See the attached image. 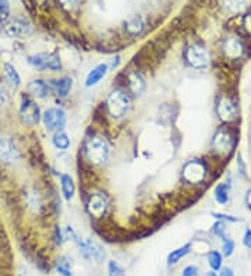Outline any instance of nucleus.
<instances>
[{"label": "nucleus", "instance_id": "obj_1", "mask_svg": "<svg viewBox=\"0 0 251 276\" xmlns=\"http://www.w3.org/2000/svg\"><path fill=\"white\" fill-rule=\"evenodd\" d=\"M84 154L87 161L94 166H102L108 162L111 155V148L108 141L101 136H92L87 138L84 145Z\"/></svg>", "mask_w": 251, "mask_h": 276}, {"label": "nucleus", "instance_id": "obj_2", "mask_svg": "<svg viewBox=\"0 0 251 276\" xmlns=\"http://www.w3.org/2000/svg\"><path fill=\"white\" fill-rule=\"evenodd\" d=\"M106 106H108V110H109L112 117H116V119L123 117L130 109V96H129V94H126V91H123L120 88H116L108 96Z\"/></svg>", "mask_w": 251, "mask_h": 276}, {"label": "nucleus", "instance_id": "obj_3", "mask_svg": "<svg viewBox=\"0 0 251 276\" xmlns=\"http://www.w3.org/2000/svg\"><path fill=\"white\" fill-rule=\"evenodd\" d=\"M236 139H234L233 133L227 127H221L217 130L214 134L212 141H211V148L218 155H229L233 151Z\"/></svg>", "mask_w": 251, "mask_h": 276}, {"label": "nucleus", "instance_id": "obj_4", "mask_svg": "<svg viewBox=\"0 0 251 276\" xmlns=\"http://www.w3.org/2000/svg\"><path fill=\"white\" fill-rule=\"evenodd\" d=\"M184 59L187 61V64L193 69H207L211 63V55L207 49L201 45L193 43L190 45L186 52H184Z\"/></svg>", "mask_w": 251, "mask_h": 276}, {"label": "nucleus", "instance_id": "obj_5", "mask_svg": "<svg viewBox=\"0 0 251 276\" xmlns=\"http://www.w3.org/2000/svg\"><path fill=\"white\" fill-rule=\"evenodd\" d=\"M208 167L205 162L199 159H191L183 167V179L193 184H198L205 180Z\"/></svg>", "mask_w": 251, "mask_h": 276}, {"label": "nucleus", "instance_id": "obj_6", "mask_svg": "<svg viewBox=\"0 0 251 276\" xmlns=\"http://www.w3.org/2000/svg\"><path fill=\"white\" fill-rule=\"evenodd\" d=\"M218 117L223 123H232L239 117V106L232 96L222 95L217 104Z\"/></svg>", "mask_w": 251, "mask_h": 276}, {"label": "nucleus", "instance_id": "obj_7", "mask_svg": "<svg viewBox=\"0 0 251 276\" xmlns=\"http://www.w3.org/2000/svg\"><path fill=\"white\" fill-rule=\"evenodd\" d=\"M42 121L48 131H60L66 126L67 116L61 108H48L42 113Z\"/></svg>", "mask_w": 251, "mask_h": 276}, {"label": "nucleus", "instance_id": "obj_8", "mask_svg": "<svg viewBox=\"0 0 251 276\" xmlns=\"http://www.w3.org/2000/svg\"><path fill=\"white\" fill-rule=\"evenodd\" d=\"M28 63L36 70H52L59 71L61 69L60 57L56 53H41L28 57Z\"/></svg>", "mask_w": 251, "mask_h": 276}, {"label": "nucleus", "instance_id": "obj_9", "mask_svg": "<svg viewBox=\"0 0 251 276\" xmlns=\"http://www.w3.org/2000/svg\"><path fill=\"white\" fill-rule=\"evenodd\" d=\"M20 116H21V120L28 126H36L42 119L39 106L35 104L29 96H23L21 106H20Z\"/></svg>", "mask_w": 251, "mask_h": 276}, {"label": "nucleus", "instance_id": "obj_10", "mask_svg": "<svg viewBox=\"0 0 251 276\" xmlns=\"http://www.w3.org/2000/svg\"><path fill=\"white\" fill-rule=\"evenodd\" d=\"M80 252L85 259H94L95 262L101 264L106 259V252L101 244H98L92 239H87L85 242H80L77 244Z\"/></svg>", "mask_w": 251, "mask_h": 276}, {"label": "nucleus", "instance_id": "obj_11", "mask_svg": "<svg viewBox=\"0 0 251 276\" xmlns=\"http://www.w3.org/2000/svg\"><path fill=\"white\" fill-rule=\"evenodd\" d=\"M222 49H223V53L229 60H240L246 53L244 43L236 35H230V36L225 38Z\"/></svg>", "mask_w": 251, "mask_h": 276}, {"label": "nucleus", "instance_id": "obj_12", "mask_svg": "<svg viewBox=\"0 0 251 276\" xmlns=\"http://www.w3.org/2000/svg\"><path fill=\"white\" fill-rule=\"evenodd\" d=\"M20 158L16 144L7 137L0 138V161L3 164H14Z\"/></svg>", "mask_w": 251, "mask_h": 276}, {"label": "nucleus", "instance_id": "obj_13", "mask_svg": "<svg viewBox=\"0 0 251 276\" xmlns=\"http://www.w3.org/2000/svg\"><path fill=\"white\" fill-rule=\"evenodd\" d=\"M88 212L95 218H102L106 214V209H108V199L105 197L104 194L101 193H96L92 194L89 197L88 201Z\"/></svg>", "mask_w": 251, "mask_h": 276}, {"label": "nucleus", "instance_id": "obj_14", "mask_svg": "<svg viewBox=\"0 0 251 276\" xmlns=\"http://www.w3.org/2000/svg\"><path fill=\"white\" fill-rule=\"evenodd\" d=\"M6 32L10 36H26L31 32V27L24 18H14L6 26Z\"/></svg>", "mask_w": 251, "mask_h": 276}, {"label": "nucleus", "instance_id": "obj_15", "mask_svg": "<svg viewBox=\"0 0 251 276\" xmlns=\"http://www.w3.org/2000/svg\"><path fill=\"white\" fill-rule=\"evenodd\" d=\"M127 85H129V89L130 92L134 96H141L144 94L145 88H147V84H145V80L144 77L139 74V71H131L127 77Z\"/></svg>", "mask_w": 251, "mask_h": 276}, {"label": "nucleus", "instance_id": "obj_16", "mask_svg": "<svg viewBox=\"0 0 251 276\" xmlns=\"http://www.w3.org/2000/svg\"><path fill=\"white\" fill-rule=\"evenodd\" d=\"M108 71H109V66L106 63H101V64L95 66L88 73L87 78H85V85L88 88H91V86H95L96 84H99L101 80H104L106 77Z\"/></svg>", "mask_w": 251, "mask_h": 276}, {"label": "nucleus", "instance_id": "obj_17", "mask_svg": "<svg viewBox=\"0 0 251 276\" xmlns=\"http://www.w3.org/2000/svg\"><path fill=\"white\" fill-rule=\"evenodd\" d=\"M251 0H222V4L230 14H242L250 7Z\"/></svg>", "mask_w": 251, "mask_h": 276}, {"label": "nucleus", "instance_id": "obj_18", "mask_svg": "<svg viewBox=\"0 0 251 276\" xmlns=\"http://www.w3.org/2000/svg\"><path fill=\"white\" fill-rule=\"evenodd\" d=\"M28 91L31 95L36 96L39 99H45L46 96L49 95V86L45 83L44 80H32L29 84H28Z\"/></svg>", "mask_w": 251, "mask_h": 276}, {"label": "nucleus", "instance_id": "obj_19", "mask_svg": "<svg viewBox=\"0 0 251 276\" xmlns=\"http://www.w3.org/2000/svg\"><path fill=\"white\" fill-rule=\"evenodd\" d=\"M190 252H191V244L190 243H186L184 246L179 247V248H176V250H173L169 255H167V265H169V267H173L176 264H179V262H180L186 255H189Z\"/></svg>", "mask_w": 251, "mask_h": 276}, {"label": "nucleus", "instance_id": "obj_20", "mask_svg": "<svg viewBox=\"0 0 251 276\" xmlns=\"http://www.w3.org/2000/svg\"><path fill=\"white\" fill-rule=\"evenodd\" d=\"M60 187L63 197L70 201L76 194V184L70 174H61L60 176Z\"/></svg>", "mask_w": 251, "mask_h": 276}, {"label": "nucleus", "instance_id": "obj_21", "mask_svg": "<svg viewBox=\"0 0 251 276\" xmlns=\"http://www.w3.org/2000/svg\"><path fill=\"white\" fill-rule=\"evenodd\" d=\"M214 197L219 205H226L230 199V184L219 183L214 190Z\"/></svg>", "mask_w": 251, "mask_h": 276}, {"label": "nucleus", "instance_id": "obj_22", "mask_svg": "<svg viewBox=\"0 0 251 276\" xmlns=\"http://www.w3.org/2000/svg\"><path fill=\"white\" fill-rule=\"evenodd\" d=\"M71 86H73V80L70 77H61L57 81H55L56 92L61 98H66V96L69 95L70 91H71Z\"/></svg>", "mask_w": 251, "mask_h": 276}, {"label": "nucleus", "instance_id": "obj_23", "mask_svg": "<svg viewBox=\"0 0 251 276\" xmlns=\"http://www.w3.org/2000/svg\"><path fill=\"white\" fill-rule=\"evenodd\" d=\"M53 145L56 149H60V151H66L70 147V138L69 136L64 133V131H56L55 136L52 138Z\"/></svg>", "mask_w": 251, "mask_h": 276}, {"label": "nucleus", "instance_id": "obj_24", "mask_svg": "<svg viewBox=\"0 0 251 276\" xmlns=\"http://www.w3.org/2000/svg\"><path fill=\"white\" fill-rule=\"evenodd\" d=\"M126 29H127V32L131 35L141 34V31L144 29V23H142L141 17L134 16V17L129 18L127 23H126Z\"/></svg>", "mask_w": 251, "mask_h": 276}, {"label": "nucleus", "instance_id": "obj_25", "mask_svg": "<svg viewBox=\"0 0 251 276\" xmlns=\"http://www.w3.org/2000/svg\"><path fill=\"white\" fill-rule=\"evenodd\" d=\"M208 264H209V267H211V269L212 271H221V268H222V259H223V257H222V254L219 252V251H209L208 252Z\"/></svg>", "mask_w": 251, "mask_h": 276}, {"label": "nucleus", "instance_id": "obj_26", "mask_svg": "<svg viewBox=\"0 0 251 276\" xmlns=\"http://www.w3.org/2000/svg\"><path fill=\"white\" fill-rule=\"evenodd\" d=\"M4 74H6L7 80H9L13 85L14 86L20 85L21 78H20V74L17 73V70H16L14 66H11V64H9V63H6V64H4Z\"/></svg>", "mask_w": 251, "mask_h": 276}, {"label": "nucleus", "instance_id": "obj_27", "mask_svg": "<svg viewBox=\"0 0 251 276\" xmlns=\"http://www.w3.org/2000/svg\"><path fill=\"white\" fill-rule=\"evenodd\" d=\"M56 271L60 276H74L71 267H70L69 261L66 258H61L57 264H56Z\"/></svg>", "mask_w": 251, "mask_h": 276}, {"label": "nucleus", "instance_id": "obj_28", "mask_svg": "<svg viewBox=\"0 0 251 276\" xmlns=\"http://www.w3.org/2000/svg\"><path fill=\"white\" fill-rule=\"evenodd\" d=\"M233 252H234V242L232 239H229V237H225V239L222 240V255L226 257V258H229V257H232Z\"/></svg>", "mask_w": 251, "mask_h": 276}, {"label": "nucleus", "instance_id": "obj_29", "mask_svg": "<svg viewBox=\"0 0 251 276\" xmlns=\"http://www.w3.org/2000/svg\"><path fill=\"white\" fill-rule=\"evenodd\" d=\"M108 276H124V269L116 261H109L108 262Z\"/></svg>", "mask_w": 251, "mask_h": 276}, {"label": "nucleus", "instance_id": "obj_30", "mask_svg": "<svg viewBox=\"0 0 251 276\" xmlns=\"http://www.w3.org/2000/svg\"><path fill=\"white\" fill-rule=\"evenodd\" d=\"M10 14L9 0H0V23H4Z\"/></svg>", "mask_w": 251, "mask_h": 276}, {"label": "nucleus", "instance_id": "obj_31", "mask_svg": "<svg viewBox=\"0 0 251 276\" xmlns=\"http://www.w3.org/2000/svg\"><path fill=\"white\" fill-rule=\"evenodd\" d=\"M225 223H223V221H218L217 223L212 226V232H214V234L215 236H218L221 240H223L226 236H225Z\"/></svg>", "mask_w": 251, "mask_h": 276}, {"label": "nucleus", "instance_id": "obj_32", "mask_svg": "<svg viewBox=\"0 0 251 276\" xmlns=\"http://www.w3.org/2000/svg\"><path fill=\"white\" fill-rule=\"evenodd\" d=\"M212 216L219 219V221H229V222H240L242 221L240 218H236V216L232 215H225V214H218V212H214Z\"/></svg>", "mask_w": 251, "mask_h": 276}, {"label": "nucleus", "instance_id": "obj_33", "mask_svg": "<svg viewBox=\"0 0 251 276\" xmlns=\"http://www.w3.org/2000/svg\"><path fill=\"white\" fill-rule=\"evenodd\" d=\"M59 3L61 4V7L69 11H73V10L77 7L78 0H59Z\"/></svg>", "mask_w": 251, "mask_h": 276}, {"label": "nucleus", "instance_id": "obj_34", "mask_svg": "<svg viewBox=\"0 0 251 276\" xmlns=\"http://www.w3.org/2000/svg\"><path fill=\"white\" fill-rule=\"evenodd\" d=\"M199 275V269L195 265H189L183 269L182 276H198Z\"/></svg>", "mask_w": 251, "mask_h": 276}, {"label": "nucleus", "instance_id": "obj_35", "mask_svg": "<svg viewBox=\"0 0 251 276\" xmlns=\"http://www.w3.org/2000/svg\"><path fill=\"white\" fill-rule=\"evenodd\" d=\"M243 244L251 250V229H247L246 232H244V236H243Z\"/></svg>", "mask_w": 251, "mask_h": 276}, {"label": "nucleus", "instance_id": "obj_36", "mask_svg": "<svg viewBox=\"0 0 251 276\" xmlns=\"http://www.w3.org/2000/svg\"><path fill=\"white\" fill-rule=\"evenodd\" d=\"M237 167H239V173H240L242 176H246V165L243 162L242 155L237 156Z\"/></svg>", "mask_w": 251, "mask_h": 276}, {"label": "nucleus", "instance_id": "obj_37", "mask_svg": "<svg viewBox=\"0 0 251 276\" xmlns=\"http://www.w3.org/2000/svg\"><path fill=\"white\" fill-rule=\"evenodd\" d=\"M243 24H244V28H246V31L251 35V13L250 14H247L246 17H244V21H243Z\"/></svg>", "mask_w": 251, "mask_h": 276}, {"label": "nucleus", "instance_id": "obj_38", "mask_svg": "<svg viewBox=\"0 0 251 276\" xmlns=\"http://www.w3.org/2000/svg\"><path fill=\"white\" fill-rule=\"evenodd\" d=\"M219 276H236V275H234V272L232 268L225 267V268H221V275Z\"/></svg>", "mask_w": 251, "mask_h": 276}, {"label": "nucleus", "instance_id": "obj_39", "mask_svg": "<svg viewBox=\"0 0 251 276\" xmlns=\"http://www.w3.org/2000/svg\"><path fill=\"white\" fill-rule=\"evenodd\" d=\"M7 101V94H6V89L4 86L0 84V105H3Z\"/></svg>", "mask_w": 251, "mask_h": 276}, {"label": "nucleus", "instance_id": "obj_40", "mask_svg": "<svg viewBox=\"0 0 251 276\" xmlns=\"http://www.w3.org/2000/svg\"><path fill=\"white\" fill-rule=\"evenodd\" d=\"M246 205L251 211V189H249L246 193Z\"/></svg>", "mask_w": 251, "mask_h": 276}, {"label": "nucleus", "instance_id": "obj_41", "mask_svg": "<svg viewBox=\"0 0 251 276\" xmlns=\"http://www.w3.org/2000/svg\"><path fill=\"white\" fill-rule=\"evenodd\" d=\"M207 276H219V275H217V272H215V271H211V272H208Z\"/></svg>", "mask_w": 251, "mask_h": 276}]
</instances>
